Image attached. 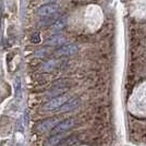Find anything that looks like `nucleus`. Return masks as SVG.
<instances>
[{
	"mask_svg": "<svg viewBox=\"0 0 146 146\" xmlns=\"http://www.w3.org/2000/svg\"><path fill=\"white\" fill-rule=\"evenodd\" d=\"M69 100V97L67 95H59V96H56V97L51 98L49 102L45 104L43 106L44 110H55V109H59L63 104H66Z\"/></svg>",
	"mask_w": 146,
	"mask_h": 146,
	"instance_id": "f257e3e1",
	"label": "nucleus"
},
{
	"mask_svg": "<svg viewBox=\"0 0 146 146\" xmlns=\"http://www.w3.org/2000/svg\"><path fill=\"white\" fill-rule=\"evenodd\" d=\"M75 124V120L74 119H67V120H63V121H60L55 128L51 130V134L55 135V134H59V133H64L69 131L70 129H72Z\"/></svg>",
	"mask_w": 146,
	"mask_h": 146,
	"instance_id": "f03ea898",
	"label": "nucleus"
},
{
	"mask_svg": "<svg viewBox=\"0 0 146 146\" xmlns=\"http://www.w3.org/2000/svg\"><path fill=\"white\" fill-rule=\"evenodd\" d=\"M59 123V120L56 119V118H52V119H47V120H44L43 122L38 123L37 125V130L40 131V132H46L48 130H51L54 129Z\"/></svg>",
	"mask_w": 146,
	"mask_h": 146,
	"instance_id": "7ed1b4c3",
	"label": "nucleus"
},
{
	"mask_svg": "<svg viewBox=\"0 0 146 146\" xmlns=\"http://www.w3.org/2000/svg\"><path fill=\"white\" fill-rule=\"evenodd\" d=\"M79 105H80V100L78 98L71 99V100H68L66 104H63L60 108H59L58 111H60V112H68V111H71V110L75 109Z\"/></svg>",
	"mask_w": 146,
	"mask_h": 146,
	"instance_id": "20e7f679",
	"label": "nucleus"
},
{
	"mask_svg": "<svg viewBox=\"0 0 146 146\" xmlns=\"http://www.w3.org/2000/svg\"><path fill=\"white\" fill-rule=\"evenodd\" d=\"M63 136H64V134H63V133H59V134H55V135H52V136H51V137H50V139L46 142L45 146H56V145H58V144L61 142V140L63 139Z\"/></svg>",
	"mask_w": 146,
	"mask_h": 146,
	"instance_id": "39448f33",
	"label": "nucleus"
},
{
	"mask_svg": "<svg viewBox=\"0 0 146 146\" xmlns=\"http://www.w3.org/2000/svg\"><path fill=\"white\" fill-rule=\"evenodd\" d=\"M76 51V47L75 46H69V47H66L61 50V54L63 55H71V54H74Z\"/></svg>",
	"mask_w": 146,
	"mask_h": 146,
	"instance_id": "423d86ee",
	"label": "nucleus"
}]
</instances>
